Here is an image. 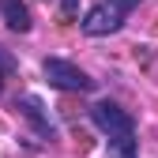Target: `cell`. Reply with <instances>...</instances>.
I'll list each match as a JSON object with an SVG mask.
<instances>
[{
  "label": "cell",
  "mask_w": 158,
  "mask_h": 158,
  "mask_svg": "<svg viewBox=\"0 0 158 158\" xmlns=\"http://www.w3.org/2000/svg\"><path fill=\"white\" fill-rule=\"evenodd\" d=\"M42 72H45V79H49L56 90H79V94L94 90V79H90L83 68H79V64L60 60V56H49V60L42 64Z\"/></svg>",
  "instance_id": "cell-1"
},
{
  "label": "cell",
  "mask_w": 158,
  "mask_h": 158,
  "mask_svg": "<svg viewBox=\"0 0 158 158\" xmlns=\"http://www.w3.org/2000/svg\"><path fill=\"white\" fill-rule=\"evenodd\" d=\"M90 121H94V128L102 132V135H132L135 132V121L117 106V102H109V98H102V102H94L90 106Z\"/></svg>",
  "instance_id": "cell-2"
},
{
  "label": "cell",
  "mask_w": 158,
  "mask_h": 158,
  "mask_svg": "<svg viewBox=\"0 0 158 158\" xmlns=\"http://www.w3.org/2000/svg\"><path fill=\"white\" fill-rule=\"evenodd\" d=\"M124 27V11H117V8H109L106 0H98V4L83 15V34H90V38H106V34H117Z\"/></svg>",
  "instance_id": "cell-3"
},
{
  "label": "cell",
  "mask_w": 158,
  "mask_h": 158,
  "mask_svg": "<svg viewBox=\"0 0 158 158\" xmlns=\"http://www.w3.org/2000/svg\"><path fill=\"white\" fill-rule=\"evenodd\" d=\"M15 109L34 124V132L42 135V139H56V128H53V121H49V113H45V106H42L38 94H23V98L15 102Z\"/></svg>",
  "instance_id": "cell-4"
},
{
  "label": "cell",
  "mask_w": 158,
  "mask_h": 158,
  "mask_svg": "<svg viewBox=\"0 0 158 158\" xmlns=\"http://www.w3.org/2000/svg\"><path fill=\"white\" fill-rule=\"evenodd\" d=\"M0 15H4V23L15 34H27L30 30V11H27L23 0H0Z\"/></svg>",
  "instance_id": "cell-5"
},
{
  "label": "cell",
  "mask_w": 158,
  "mask_h": 158,
  "mask_svg": "<svg viewBox=\"0 0 158 158\" xmlns=\"http://www.w3.org/2000/svg\"><path fill=\"white\" fill-rule=\"evenodd\" d=\"M135 132L132 135H113V139H106V147H109V158H135Z\"/></svg>",
  "instance_id": "cell-6"
},
{
  "label": "cell",
  "mask_w": 158,
  "mask_h": 158,
  "mask_svg": "<svg viewBox=\"0 0 158 158\" xmlns=\"http://www.w3.org/2000/svg\"><path fill=\"white\" fill-rule=\"evenodd\" d=\"M106 4H109V8H117V11H124V15H128V11H132L135 4H143V0H106Z\"/></svg>",
  "instance_id": "cell-7"
},
{
  "label": "cell",
  "mask_w": 158,
  "mask_h": 158,
  "mask_svg": "<svg viewBox=\"0 0 158 158\" xmlns=\"http://www.w3.org/2000/svg\"><path fill=\"white\" fill-rule=\"evenodd\" d=\"M0 72H4V75H11V72H15V56H11V53H4V49H0Z\"/></svg>",
  "instance_id": "cell-8"
},
{
  "label": "cell",
  "mask_w": 158,
  "mask_h": 158,
  "mask_svg": "<svg viewBox=\"0 0 158 158\" xmlns=\"http://www.w3.org/2000/svg\"><path fill=\"white\" fill-rule=\"evenodd\" d=\"M75 8H79V0H60V15L64 19H75Z\"/></svg>",
  "instance_id": "cell-9"
},
{
  "label": "cell",
  "mask_w": 158,
  "mask_h": 158,
  "mask_svg": "<svg viewBox=\"0 0 158 158\" xmlns=\"http://www.w3.org/2000/svg\"><path fill=\"white\" fill-rule=\"evenodd\" d=\"M0 90H4V72H0Z\"/></svg>",
  "instance_id": "cell-10"
}]
</instances>
